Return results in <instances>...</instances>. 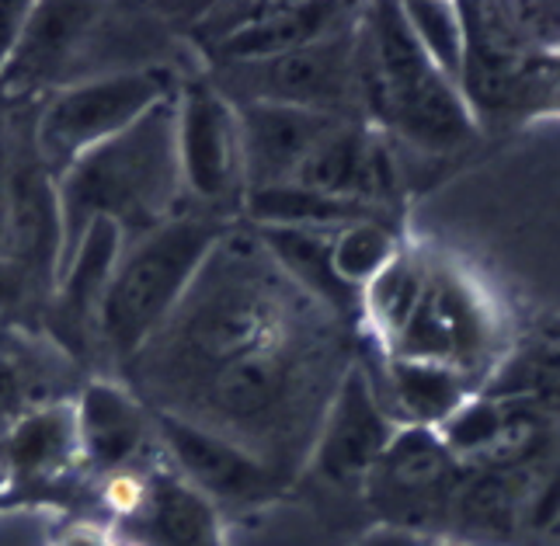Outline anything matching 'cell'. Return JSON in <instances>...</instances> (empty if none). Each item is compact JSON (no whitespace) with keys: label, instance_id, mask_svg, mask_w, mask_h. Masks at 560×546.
<instances>
[{"label":"cell","instance_id":"1","mask_svg":"<svg viewBox=\"0 0 560 546\" xmlns=\"http://www.w3.org/2000/svg\"><path fill=\"white\" fill-rule=\"evenodd\" d=\"M178 164V102L158 105L115 140L94 147L56 182V282L70 268L94 220L126 230L167 223L182 191Z\"/></svg>","mask_w":560,"mask_h":546},{"label":"cell","instance_id":"2","mask_svg":"<svg viewBox=\"0 0 560 546\" xmlns=\"http://www.w3.org/2000/svg\"><path fill=\"white\" fill-rule=\"evenodd\" d=\"M217 237L209 220L182 217L140 233L137 244L122 251L94 327L112 359H132L171 321Z\"/></svg>","mask_w":560,"mask_h":546},{"label":"cell","instance_id":"3","mask_svg":"<svg viewBox=\"0 0 560 546\" xmlns=\"http://www.w3.org/2000/svg\"><path fill=\"white\" fill-rule=\"evenodd\" d=\"M202 271L212 282L206 289L191 282L171 314V321L178 317V359L206 369L209 380L230 362L289 341L293 310L279 289L237 268L230 276H212L209 258Z\"/></svg>","mask_w":560,"mask_h":546},{"label":"cell","instance_id":"4","mask_svg":"<svg viewBox=\"0 0 560 546\" xmlns=\"http://www.w3.org/2000/svg\"><path fill=\"white\" fill-rule=\"evenodd\" d=\"M171 97V77L164 67H132L91 77L60 91L38 115L35 150L38 161L56 178L77 161L115 140L147 112Z\"/></svg>","mask_w":560,"mask_h":546},{"label":"cell","instance_id":"5","mask_svg":"<svg viewBox=\"0 0 560 546\" xmlns=\"http://www.w3.org/2000/svg\"><path fill=\"white\" fill-rule=\"evenodd\" d=\"M355 84V46L349 38L327 35L320 43L258 63L226 67L217 88L234 105H285L327 112L345 105Z\"/></svg>","mask_w":560,"mask_h":546},{"label":"cell","instance_id":"6","mask_svg":"<svg viewBox=\"0 0 560 546\" xmlns=\"http://www.w3.org/2000/svg\"><path fill=\"white\" fill-rule=\"evenodd\" d=\"M178 164L185 188L206 206L237 202L247 191L237 108L209 81L188 84L178 97Z\"/></svg>","mask_w":560,"mask_h":546},{"label":"cell","instance_id":"7","mask_svg":"<svg viewBox=\"0 0 560 546\" xmlns=\"http://www.w3.org/2000/svg\"><path fill=\"white\" fill-rule=\"evenodd\" d=\"M303 369V359L289 341L230 362L202 383L199 421L191 425L217 435H226V428H265L293 407Z\"/></svg>","mask_w":560,"mask_h":546},{"label":"cell","instance_id":"8","mask_svg":"<svg viewBox=\"0 0 560 546\" xmlns=\"http://www.w3.org/2000/svg\"><path fill=\"white\" fill-rule=\"evenodd\" d=\"M241 126L244 185L250 191L279 188L296 174L314 143L338 119L331 112H306L285 105H234Z\"/></svg>","mask_w":560,"mask_h":546},{"label":"cell","instance_id":"9","mask_svg":"<svg viewBox=\"0 0 560 546\" xmlns=\"http://www.w3.org/2000/svg\"><path fill=\"white\" fill-rule=\"evenodd\" d=\"M161 435L171 445V453H175L188 484L199 487V491L244 498L261 487V471L255 456H247L237 442H230L217 432H206V428L175 415L161 418Z\"/></svg>","mask_w":560,"mask_h":546},{"label":"cell","instance_id":"10","mask_svg":"<svg viewBox=\"0 0 560 546\" xmlns=\"http://www.w3.org/2000/svg\"><path fill=\"white\" fill-rule=\"evenodd\" d=\"M147 435V415L126 390L105 380L84 390V400L77 407V445L98 466L119 471L129 456H137Z\"/></svg>","mask_w":560,"mask_h":546},{"label":"cell","instance_id":"11","mask_svg":"<svg viewBox=\"0 0 560 546\" xmlns=\"http://www.w3.org/2000/svg\"><path fill=\"white\" fill-rule=\"evenodd\" d=\"M98 18V8L84 4H60V8H35L18 53L11 56V63L0 81H8L11 88L49 77L52 70H60L67 63V56L84 43L91 22Z\"/></svg>","mask_w":560,"mask_h":546},{"label":"cell","instance_id":"12","mask_svg":"<svg viewBox=\"0 0 560 546\" xmlns=\"http://www.w3.org/2000/svg\"><path fill=\"white\" fill-rule=\"evenodd\" d=\"M147 519L161 546H217V525L206 498L188 480H158Z\"/></svg>","mask_w":560,"mask_h":546},{"label":"cell","instance_id":"13","mask_svg":"<svg viewBox=\"0 0 560 546\" xmlns=\"http://www.w3.org/2000/svg\"><path fill=\"white\" fill-rule=\"evenodd\" d=\"M376 450H380V415L370 394H365L362 380L352 373L338 390L335 425L327 432L324 460L335 471H352V466H362Z\"/></svg>","mask_w":560,"mask_h":546},{"label":"cell","instance_id":"14","mask_svg":"<svg viewBox=\"0 0 560 546\" xmlns=\"http://www.w3.org/2000/svg\"><path fill=\"white\" fill-rule=\"evenodd\" d=\"M77 445V418L67 411H35L18 418L11 428L4 456L25 474L49 471V466L60 463L67 453H73Z\"/></svg>","mask_w":560,"mask_h":546},{"label":"cell","instance_id":"15","mask_svg":"<svg viewBox=\"0 0 560 546\" xmlns=\"http://www.w3.org/2000/svg\"><path fill=\"white\" fill-rule=\"evenodd\" d=\"M150 498H153V480L137 474V471H112L108 480H105V504L115 512V515H147L150 509Z\"/></svg>","mask_w":560,"mask_h":546},{"label":"cell","instance_id":"16","mask_svg":"<svg viewBox=\"0 0 560 546\" xmlns=\"http://www.w3.org/2000/svg\"><path fill=\"white\" fill-rule=\"evenodd\" d=\"M32 11H35L32 4H0V77H4L11 56L18 53V43H22Z\"/></svg>","mask_w":560,"mask_h":546},{"label":"cell","instance_id":"17","mask_svg":"<svg viewBox=\"0 0 560 546\" xmlns=\"http://www.w3.org/2000/svg\"><path fill=\"white\" fill-rule=\"evenodd\" d=\"M25 397V376L8 356H0V404L4 407H18Z\"/></svg>","mask_w":560,"mask_h":546},{"label":"cell","instance_id":"18","mask_svg":"<svg viewBox=\"0 0 560 546\" xmlns=\"http://www.w3.org/2000/svg\"><path fill=\"white\" fill-rule=\"evenodd\" d=\"M63 546H112L98 530H91V525H81V530H73L67 539H63Z\"/></svg>","mask_w":560,"mask_h":546},{"label":"cell","instance_id":"19","mask_svg":"<svg viewBox=\"0 0 560 546\" xmlns=\"http://www.w3.org/2000/svg\"><path fill=\"white\" fill-rule=\"evenodd\" d=\"M112 546H147V543H132V539H129V543H112Z\"/></svg>","mask_w":560,"mask_h":546},{"label":"cell","instance_id":"20","mask_svg":"<svg viewBox=\"0 0 560 546\" xmlns=\"http://www.w3.org/2000/svg\"><path fill=\"white\" fill-rule=\"evenodd\" d=\"M0 279H4V258H0Z\"/></svg>","mask_w":560,"mask_h":546}]
</instances>
